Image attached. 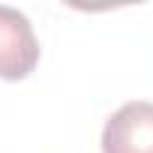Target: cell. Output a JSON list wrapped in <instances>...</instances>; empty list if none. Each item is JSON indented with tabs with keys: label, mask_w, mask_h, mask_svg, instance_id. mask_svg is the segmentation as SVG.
Returning a JSON list of instances; mask_svg holds the SVG:
<instances>
[{
	"label": "cell",
	"mask_w": 153,
	"mask_h": 153,
	"mask_svg": "<svg viewBox=\"0 0 153 153\" xmlns=\"http://www.w3.org/2000/svg\"><path fill=\"white\" fill-rule=\"evenodd\" d=\"M102 153H153V102L120 105L102 129Z\"/></svg>",
	"instance_id": "obj_2"
},
{
	"label": "cell",
	"mask_w": 153,
	"mask_h": 153,
	"mask_svg": "<svg viewBox=\"0 0 153 153\" xmlns=\"http://www.w3.org/2000/svg\"><path fill=\"white\" fill-rule=\"evenodd\" d=\"M39 63V42L30 21L12 9L0 6V78L21 81Z\"/></svg>",
	"instance_id": "obj_1"
}]
</instances>
